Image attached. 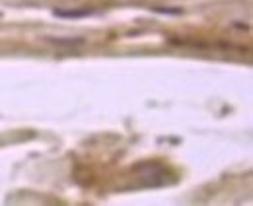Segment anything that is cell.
<instances>
[{"label":"cell","mask_w":253,"mask_h":206,"mask_svg":"<svg viewBox=\"0 0 253 206\" xmlns=\"http://www.w3.org/2000/svg\"><path fill=\"white\" fill-rule=\"evenodd\" d=\"M53 14L57 18H88L95 12L90 10V8H72V10L70 8H55Z\"/></svg>","instance_id":"obj_1"},{"label":"cell","mask_w":253,"mask_h":206,"mask_svg":"<svg viewBox=\"0 0 253 206\" xmlns=\"http://www.w3.org/2000/svg\"><path fill=\"white\" fill-rule=\"evenodd\" d=\"M152 12H160V14H181V8H166V6H154Z\"/></svg>","instance_id":"obj_2"},{"label":"cell","mask_w":253,"mask_h":206,"mask_svg":"<svg viewBox=\"0 0 253 206\" xmlns=\"http://www.w3.org/2000/svg\"><path fill=\"white\" fill-rule=\"evenodd\" d=\"M0 18H2V14H0Z\"/></svg>","instance_id":"obj_3"}]
</instances>
